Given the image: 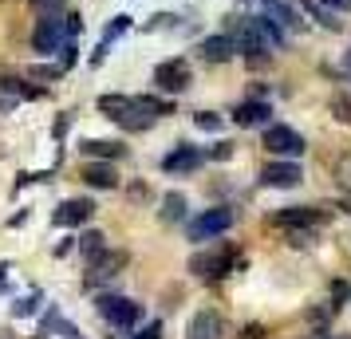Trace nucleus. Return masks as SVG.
Listing matches in <instances>:
<instances>
[{"label":"nucleus","mask_w":351,"mask_h":339,"mask_svg":"<svg viewBox=\"0 0 351 339\" xmlns=\"http://www.w3.org/2000/svg\"><path fill=\"white\" fill-rule=\"evenodd\" d=\"M80 150L87 154V158H99V162H119L123 154H127V146L114 142V138H83Z\"/></svg>","instance_id":"f3484780"},{"label":"nucleus","mask_w":351,"mask_h":339,"mask_svg":"<svg viewBox=\"0 0 351 339\" xmlns=\"http://www.w3.org/2000/svg\"><path fill=\"white\" fill-rule=\"evenodd\" d=\"M75 60H80L75 40H64V44H60V67H64V71H71V67H75Z\"/></svg>","instance_id":"bb28decb"},{"label":"nucleus","mask_w":351,"mask_h":339,"mask_svg":"<svg viewBox=\"0 0 351 339\" xmlns=\"http://www.w3.org/2000/svg\"><path fill=\"white\" fill-rule=\"evenodd\" d=\"M174 20H178V16H170V12H158V16L146 24V32H158V28H174Z\"/></svg>","instance_id":"473e14b6"},{"label":"nucleus","mask_w":351,"mask_h":339,"mask_svg":"<svg viewBox=\"0 0 351 339\" xmlns=\"http://www.w3.org/2000/svg\"><path fill=\"white\" fill-rule=\"evenodd\" d=\"M67 127H71V114H60V118H56V127H51V134H56V142H60V138L67 134Z\"/></svg>","instance_id":"c9c22d12"},{"label":"nucleus","mask_w":351,"mask_h":339,"mask_svg":"<svg viewBox=\"0 0 351 339\" xmlns=\"http://www.w3.org/2000/svg\"><path fill=\"white\" fill-rule=\"evenodd\" d=\"M40 304H44V296H40V288H36V292L20 296L16 304H12V316H16V320H24V316H36V312H40Z\"/></svg>","instance_id":"b1692460"},{"label":"nucleus","mask_w":351,"mask_h":339,"mask_svg":"<svg viewBox=\"0 0 351 339\" xmlns=\"http://www.w3.org/2000/svg\"><path fill=\"white\" fill-rule=\"evenodd\" d=\"M332 114H335V123L351 127V95H335L332 99Z\"/></svg>","instance_id":"a878e982"},{"label":"nucleus","mask_w":351,"mask_h":339,"mask_svg":"<svg viewBox=\"0 0 351 339\" xmlns=\"http://www.w3.org/2000/svg\"><path fill=\"white\" fill-rule=\"evenodd\" d=\"M190 83H193V71L182 55H178V60H162V64L154 67V87H158L162 95H182Z\"/></svg>","instance_id":"20e7f679"},{"label":"nucleus","mask_w":351,"mask_h":339,"mask_svg":"<svg viewBox=\"0 0 351 339\" xmlns=\"http://www.w3.org/2000/svg\"><path fill=\"white\" fill-rule=\"evenodd\" d=\"M241 339H265V323H245L241 327Z\"/></svg>","instance_id":"f704fd0d"},{"label":"nucleus","mask_w":351,"mask_h":339,"mask_svg":"<svg viewBox=\"0 0 351 339\" xmlns=\"http://www.w3.org/2000/svg\"><path fill=\"white\" fill-rule=\"evenodd\" d=\"M75 244H80L75 237H67V241H60L56 249H51V257H67V253H75Z\"/></svg>","instance_id":"e433bc0d"},{"label":"nucleus","mask_w":351,"mask_h":339,"mask_svg":"<svg viewBox=\"0 0 351 339\" xmlns=\"http://www.w3.org/2000/svg\"><path fill=\"white\" fill-rule=\"evenodd\" d=\"M328 8H335V12H351V0H324Z\"/></svg>","instance_id":"4c0bfd02"},{"label":"nucleus","mask_w":351,"mask_h":339,"mask_svg":"<svg viewBox=\"0 0 351 339\" xmlns=\"http://www.w3.org/2000/svg\"><path fill=\"white\" fill-rule=\"evenodd\" d=\"M202 162H206V150H197V146L182 142V146H174V150L162 158V174H193Z\"/></svg>","instance_id":"f8f14e48"},{"label":"nucleus","mask_w":351,"mask_h":339,"mask_svg":"<svg viewBox=\"0 0 351 339\" xmlns=\"http://www.w3.org/2000/svg\"><path fill=\"white\" fill-rule=\"evenodd\" d=\"M162 331H166V327H162V320H150V323H143V327H138L130 339H162Z\"/></svg>","instance_id":"c756f323"},{"label":"nucleus","mask_w":351,"mask_h":339,"mask_svg":"<svg viewBox=\"0 0 351 339\" xmlns=\"http://www.w3.org/2000/svg\"><path fill=\"white\" fill-rule=\"evenodd\" d=\"M32 8L36 12H44V16H64L67 0H32Z\"/></svg>","instance_id":"cd10ccee"},{"label":"nucleus","mask_w":351,"mask_h":339,"mask_svg":"<svg viewBox=\"0 0 351 339\" xmlns=\"http://www.w3.org/2000/svg\"><path fill=\"white\" fill-rule=\"evenodd\" d=\"M221 336H225V320L213 307H197L186 320V339H221Z\"/></svg>","instance_id":"9b49d317"},{"label":"nucleus","mask_w":351,"mask_h":339,"mask_svg":"<svg viewBox=\"0 0 351 339\" xmlns=\"http://www.w3.org/2000/svg\"><path fill=\"white\" fill-rule=\"evenodd\" d=\"M206 158H213V162H229V158H233V142H217V146H209Z\"/></svg>","instance_id":"7c9ffc66"},{"label":"nucleus","mask_w":351,"mask_h":339,"mask_svg":"<svg viewBox=\"0 0 351 339\" xmlns=\"http://www.w3.org/2000/svg\"><path fill=\"white\" fill-rule=\"evenodd\" d=\"M237 221V213L229 210V205H213V210H202L193 217L186 233H190V241H213V237H225L229 229Z\"/></svg>","instance_id":"f03ea898"},{"label":"nucleus","mask_w":351,"mask_h":339,"mask_svg":"<svg viewBox=\"0 0 351 339\" xmlns=\"http://www.w3.org/2000/svg\"><path fill=\"white\" fill-rule=\"evenodd\" d=\"M12 107H16L12 99H0V114H4V111H12Z\"/></svg>","instance_id":"ea45409f"},{"label":"nucleus","mask_w":351,"mask_h":339,"mask_svg":"<svg viewBox=\"0 0 351 339\" xmlns=\"http://www.w3.org/2000/svg\"><path fill=\"white\" fill-rule=\"evenodd\" d=\"M95 312H99V320H107L111 327H119V331H134V327L143 323V304L130 300V296H114V292L99 296Z\"/></svg>","instance_id":"f257e3e1"},{"label":"nucleus","mask_w":351,"mask_h":339,"mask_svg":"<svg viewBox=\"0 0 351 339\" xmlns=\"http://www.w3.org/2000/svg\"><path fill=\"white\" fill-rule=\"evenodd\" d=\"M351 300V284L348 280H335L332 284V307H343Z\"/></svg>","instance_id":"c85d7f7f"},{"label":"nucleus","mask_w":351,"mask_h":339,"mask_svg":"<svg viewBox=\"0 0 351 339\" xmlns=\"http://www.w3.org/2000/svg\"><path fill=\"white\" fill-rule=\"evenodd\" d=\"M348 67H351V55H348Z\"/></svg>","instance_id":"a19ab883"},{"label":"nucleus","mask_w":351,"mask_h":339,"mask_svg":"<svg viewBox=\"0 0 351 339\" xmlns=\"http://www.w3.org/2000/svg\"><path fill=\"white\" fill-rule=\"evenodd\" d=\"M202 55H206L209 64H229V60L237 55V44H233V36L229 32L206 36V40H202Z\"/></svg>","instance_id":"dca6fc26"},{"label":"nucleus","mask_w":351,"mask_h":339,"mask_svg":"<svg viewBox=\"0 0 351 339\" xmlns=\"http://www.w3.org/2000/svg\"><path fill=\"white\" fill-rule=\"evenodd\" d=\"M261 146L269 150L272 158H300L304 150H308V142H304L300 130L285 127V123H269L265 134H261Z\"/></svg>","instance_id":"7ed1b4c3"},{"label":"nucleus","mask_w":351,"mask_h":339,"mask_svg":"<svg viewBox=\"0 0 351 339\" xmlns=\"http://www.w3.org/2000/svg\"><path fill=\"white\" fill-rule=\"evenodd\" d=\"M64 75V67L56 64V67H32V79H60Z\"/></svg>","instance_id":"72a5a7b5"},{"label":"nucleus","mask_w":351,"mask_h":339,"mask_svg":"<svg viewBox=\"0 0 351 339\" xmlns=\"http://www.w3.org/2000/svg\"><path fill=\"white\" fill-rule=\"evenodd\" d=\"M158 217L166 221V225H178L182 217H186V194H178V190H170V194L162 197V210Z\"/></svg>","instance_id":"6ab92c4d"},{"label":"nucleus","mask_w":351,"mask_h":339,"mask_svg":"<svg viewBox=\"0 0 351 339\" xmlns=\"http://www.w3.org/2000/svg\"><path fill=\"white\" fill-rule=\"evenodd\" d=\"M300 181H304V170L296 158H272L261 166V186H269V190H292Z\"/></svg>","instance_id":"423d86ee"},{"label":"nucleus","mask_w":351,"mask_h":339,"mask_svg":"<svg viewBox=\"0 0 351 339\" xmlns=\"http://www.w3.org/2000/svg\"><path fill=\"white\" fill-rule=\"evenodd\" d=\"M127 253L123 249H103L95 260H87V288L95 284V280H111V276H119L123 268H127Z\"/></svg>","instance_id":"9d476101"},{"label":"nucleus","mask_w":351,"mask_h":339,"mask_svg":"<svg viewBox=\"0 0 351 339\" xmlns=\"http://www.w3.org/2000/svg\"><path fill=\"white\" fill-rule=\"evenodd\" d=\"M269 114H272V107L265 99H245L237 111H233V123L237 127H269Z\"/></svg>","instance_id":"2eb2a0df"},{"label":"nucleus","mask_w":351,"mask_h":339,"mask_svg":"<svg viewBox=\"0 0 351 339\" xmlns=\"http://www.w3.org/2000/svg\"><path fill=\"white\" fill-rule=\"evenodd\" d=\"M91 213H95V201H91V197H67V201H60V205H56V213H51V225H60V229L87 225V221H91Z\"/></svg>","instance_id":"1a4fd4ad"},{"label":"nucleus","mask_w":351,"mask_h":339,"mask_svg":"<svg viewBox=\"0 0 351 339\" xmlns=\"http://www.w3.org/2000/svg\"><path fill=\"white\" fill-rule=\"evenodd\" d=\"M75 249H80V253H83V257H87V260H95L99 253L107 249V237H103L99 229H87V233H83V237H80V244H75Z\"/></svg>","instance_id":"5701e85b"},{"label":"nucleus","mask_w":351,"mask_h":339,"mask_svg":"<svg viewBox=\"0 0 351 339\" xmlns=\"http://www.w3.org/2000/svg\"><path fill=\"white\" fill-rule=\"evenodd\" d=\"M80 178L87 181L91 190H103V194H107V190H119V170H114L111 162L91 158V162H87V166L80 170Z\"/></svg>","instance_id":"4468645a"},{"label":"nucleus","mask_w":351,"mask_h":339,"mask_svg":"<svg viewBox=\"0 0 351 339\" xmlns=\"http://www.w3.org/2000/svg\"><path fill=\"white\" fill-rule=\"evenodd\" d=\"M64 40H67L64 16H44V20H36V32H32L36 55H51V51H60V44H64Z\"/></svg>","instance_id":"6e6552de"},{"label":"nucleus","mask_w":351,"mask_h":339,"mask_svg":"<svg viewBox=\"0 0 351 339\" xmlns=\"http://www.w3.org/2000/svg\"><path fill=\"white\" fill-rule=\"evenodd\" d=\"M233 268V249L225 244V249H213V253H193L190 257V273L202 276V280H217Z\"/></svg>","instance_id":"0eeeda50"},{"label":"nucleus","mask_w":351,"mask_h":339,"mask_svg":"<svg viewBox=\"0 0 351 339\" xmlns=\"http://www.w3.org/2000/svg\"><path fill=\"white\" fill-rule=\"evenodd\" d=\"M256 8H261L269 20H276L285 32H288V28H292V32H304V28H308L304 16H300V8H296V4H288V0H256Z\"/></svg>","instance_id":"ddd939ff"},{"label":"nucleus","mask_w":351,"mask_h":339,"mask_svg":"<svg viewBox=\"0 0 351 339\" xmlns=\"http://www.w3.org/2000/svg\"><path fill=\"white\" fill-rule=\"evenodd\" d=\"M80 28H83L80 12H67V16H64V32H67V40H75V36H80Z\"/></svg>","instance_id":"2f4dec72"},{"label":"nucleus","mask_w":351,"mask_h":339,"mask_svg":"<svg viewBox=\"0 0 351 339\" xmlns=\"http://www.w3.org/2000/svg\"><path fill=\"white\" fill-rule=\"evenodd\" d=\"M304 12H308L312 20H319L328 32H339V20H335V12L324 4V0H304Z\"/></svg>","instance_id":"4be33fe9"},{"label":"nucleus","mask_w":351,"mask_h":339,"mask_svg":"<svg viewBox=\"0 0 351 339\" xmlns=\"http://www.w3.org/2000/svg\"><path fill=\"white\" fill-rule=\"evenodd\" d=\"M134 107H138V111H146L150 118H166V114H174L170 95H166V99H158V95H134Z\"/></svg>","instance_id":"aec40b11"},{"label":"nucleus","mask_w":351,"mask_h":339,"mask_svg":"<svg viewBox=\"0 0 351 339\" xmlns=\"http://www.w3.org/2000/svg\"><path fill=\"white\" fill-rule=\"evenodd\" d=\"M328 221V210H312V205H292V210L272 213V225L288 229V233H312Z\"/></svg>","instance_id":"39448f33"},{"label":"nucleus","mask_w":351,"mask_h":339,"mask_svg":"<svg viewBox=\"0 0 351 339\" xmlns=\"http://www.w3.org/2000/svg\"><path fill=\"white\" fill-rule=\"evenodd\" d=\"M130 194L138 197V201H146V197H150V190H146V186H130Z\"/></svg>","instance_id":"58836bf2"},{"label":"nucleus","mask_w":351,"mask_h":339,"mask_svg":"<svg viewBox=\"0 0 351 339\" xmlns=\"http://www.w3.org/2000/svg\"><path fill=\"white\" fill-rule=\"evenodd\" d=\"M95 107H99V114H107V118H114V123H119V118L130 111V99L127 95H99Z\"/></svg>","instance_id":"412c9836"},{"label":"nucleus","mask_w":351,"mask_h":339,"mask_svg":"<svg viewBox=\"0 0 351 339\" xmlns=\"http://www.w3.org/2000/svg\"><path fill=\"white\" fill-rule=\"evenodd\" d=\"M193 127L206 130V134H217V130L225 127V118L221 114H213V111H193Z\"/></svg>","instance_id":"393cba45"},{"label":"nucleus","mask_w":351,"mask_h":339,"mask_svg":"<svg viewBox=\"0 0 351 339\" xmlns=\"http://www.w3.org/2000/svg\"><path fill=\"white\" fill-rule=\"evenodd\" d=\"M130 28V16H111V24H107V32H103V44H99L95 51H91V67H99L103 60H107V51H111V44L119 40V36Z\"/></svg>","instance_id":"a211bd4d"}]
</instances>
